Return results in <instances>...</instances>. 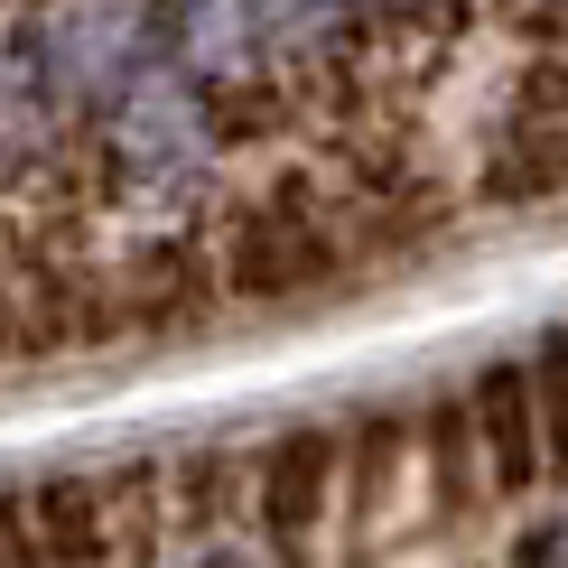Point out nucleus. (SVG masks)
<instances>
[{
	"mask_svg": "<svg viewBox=\"0 0 568 568\" xmlns=\"http://www.w3.org/2000/svg\"><path fill=\"white\" fill-rule=\"evenodd\" d=\"M19 531H29L38 568H122V531H112V494L84 466L19 485Z\"/></svg>",
	"mask_w": 568,
	"mask_h": 568,
	"instance_id": "obj_7",
	"label": "nucleus"
},
{
	"mask_svg": "<svg viewBox=\"0 0 568 568\" xmlns=\"http://www.w3.org/2000/svg\"><path fill=\"white\" fill-rule=\"evenodd\" d=\"M336 504H345V429L298 419L271 447H252V540H262L271 568H307Z\"/></svg>",
	"mask_w": 568,
	"mask_h": 568,
	"instance_id": "obj_4",
	"label": "nucleus"
},
{
	"mask_svg": "<svg viewBox=\"0 0 568 568\" xmlns=\"http://www.w3.org/2000/svg\"><path fill=\"white\" fill-rule=\"evenodd\" d=\"M215 150H224L215 93L186 75L178 57H159L150 75L103 112V178H112V196H131V205H169L186 186H205Z\"/></svg>",
	"mask_w": 568,
	"mask_h": 568,
	"instance_id": "obj_2",
	"label": "nucleus"
},
{
	"mask_svg": "<svg viewBox=\"0 0 568 568\" xmlns=\"http://www.w3.org/2000/svg\"><path fill=\"white\" fill-rule=\"evenodd\" d=\"M494 196L540 205L568 196V57H540L504 112V150H494Z\"/></svg>",
	"mask_w": 568,
	"mask_h": 568,
	"instance_id": "obj_6",
	"label": "nucleus"
},
{
	"mask_svg": "<svg viewBox=\"0 0 568 568\" xmlns=\"http://www.w3.org/2000/svg\"><path fill=\"white\" fill-rule=\"evenodd\" d=\"M523 364H531V400H540V457H550V485H568V326H550Z\"/></svg>",
	"mask_w": 568,
	"mask_h": 568,
	"instance_id": "obj_11",
	"label": "nucleus"
},
{
	"mask_svg": "<svg viewBox=\"0 0 568 568\" xmlns=\"http://www.w3.org/2000/svg\"><path fill=\"white\" fill-rule=\"evenodd\" d=\"M559 568H568V531H559Z\"/></svg>",
	"mask_w": 568,
	"mask_h": 568,
	"instance_id": "obj_15",
	"label": "nucleus"
},
{
	"mask_svg": "<svg viewBox=\"0 0 568 568\" xmlns=\"http://www.w3.org/2000/svg\"><path fill=\"white\" fill-rule=\"evenodd\" d=\"M252 10H262V47L271 57H317V47H336V29L354 10H364V0H252Z\"/></svg>",
	"mask_w": 568,
	"mask_h": 568,
	"instance_id": "obj_10",
	"label": "nucleus"
},
{
	"mask_svg": "<svg viewBox=\"0 0 568 568\" xmlns=\"http://www.w3.org/2000/svg\"><path fill=\"white\" fill-rule=\"evenodd\" d=\"M215 307H224V280H215V262H196L186 233H159L112 271V317L140 326V336H178V326L215 317Z\"/></svg>",
	"mask_w": 568,
	"mask_h": 568,
	"instance_id": "obj_8",
	"label": "nucleus"
},
{
	"mask_svg": "<svg viewBox=\"0 0 568 568\" xmlns=\"http://www.w3.org/2000/svg\"><path fill=\"white\" fill-rule=\"evenodd\" d=\"M457 400H466V429H476V457H485L494 504H531V494L550 485V457H540V400H531V364H523V354H504V364H485Z\"/></svg>",
	"mask_w": 568,
	"mask_h": 568,
	"instance_id": "obj_5",
	"label": "nucleus"
},
{
	"mask_svg": "<svg viewBox=\"0 0 568 568\" xmlns=\"http://www.w3.org/2000/svg\"><path fill=\"white\" fill-rule=\"evenodd\" d=\"M29 47L57 112L84 122V112H112L169 57V19H159V0H47V10H29Z\"/></svg>",
	"mask_w": 568,
	"mask_h": 568,
	"instance_id": "obj_3",
	"label": "nucleus"
},
{
	"mask_svg": "<svg viewBox=\"0 0 568 568\" xmlns=\"http://www.w3.org/2000/svg\"><path fill=\"white\" fill-rule=\"evenodd\" d=\"M383 19H447V10H466V0H373Z\"/></svg>",
	"mask_w": 568,
	"mask_h": 568,
	"instance_id": "obj_14",
	"label": "nucleus"
},
{
	"mask_svg": "<svg viewBox=\"0 0 568 568\" xmlns=\"http://www.w3.org/2000/svg\"><path fill=\"white\" fill-rule=\"evenodd\" d=\"M0 568H38L29 559V531H19V485L0 494Z\"/></svg>",
	"mask_w": 568,
	"mask_h": 568,
	"instance_id": "obj_13",
	"label": "nucleus"
},
{
	"mask_svg": "<svg viewBox=\"0 0 568 568\" xmlns=\"http://www.w3.org/2000/svg\"><path fill=\"white\" fill-rule=\"evenodd\" d=\"M29 298H19V271L10 262H0V373H10V364H29Z\"/></svg>",
	"mask_w": 568,
	"mask_h": 568,
	"instance_id": "obj_12",
	"label": "nucleus"
},
{
	"mask_svg": "<svg viewBox=\"0 0 568 568\" xmlns=\"http://www.w3.org/2000/svg\"><path fill=\"white\" fill-rule=\"evenodd\" d=\"M169 57L196 75L205 93H233L262 75V10L252 0H169Z\"/></svg>",
	"mask_w": 568,
	"mask_h": 568,
	"instance_id": "obj_9",
	"label": "nucleus"
},
{
	"mask_svg": "<svg viewBox=\"0 0 568 568\" xmlns=\"http://www.w3.org/2000/svg\"><path fill=\"white\" fill-rule=\"evenodd\" d=\"M215 280H224L233 307H298V298L336 290V280H345L336 205H326L307 178H280V186H262V196H243L224 215Z\"/></svg>",
	"mask_w": 568,
	"mask_h": 568,
	"instance_id": "obj_1",
	"label": "nucleus"
}]
</instances>
